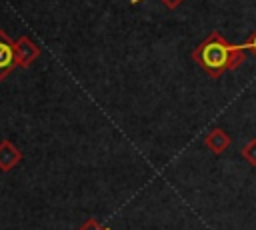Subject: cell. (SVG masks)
<instances>
[{
    "label": "cell",
    "instance_id": "5",
    "mask_svg": "<svg viewBox=\"0 0 256 230\" xmlns=\"http://www.w3.org/2000/svg\"><path fill=\"white\" fill-rule=\"evenodd\" d=\"M22 160V152L10 142L0 140V172H10L14 166H18Z\"/></svg>",
    "mask_w": 256,
    "mask_h": 230
},
{
    "label": "cell",
    "instance_id": "1",
    "mask_svg": "<svg viewBox=\"0 0 256 230\" xmlns=\"http://www.w3.org/2000/svg\"><path fill=\"white\" fill-rule=\"evenodd\" d=\"M246 52H248L246 42L244 44H230L218 30H212L192 50V60L210 78H220L222 74L240 68L246 60Z\"/></svg>",
    "mask_w": 256,
    "mask_h": 230
},
{
    "label": "cell",
    "instance_id": "3",
    "mask_svg": "<svg viewBox=\"0 0 256 230\" xmlns=\"http://www.w3.org/2000/svg\"><path fill=\"white\" fill-rule=\"evenodd\" d=\"M16 54H18V64L22 68H28L40 56V46L32 42L28 36H20L16 40Z\"/></svg>",
    "mask_w": 256,
    "mask_h": 230
},
{
    "label": "cell",
    "instance_id": "6",
    "mask_svg": "<svg viewBox=\"0 0 256 230\" xmlns=\"http://www.w3.org/2000/svg\"><path fill=\"white\" fill-rule=\"evenodd\" d=\"M240 156H242L250 166H256V138H250V140L240 148Z\"/></svg>",
    "mask_w": 256,
    "mask_h": 230
},
{
    "label": "cell",
    "instance_id": "2",
    "mask_svg": "<svg viewBox=\"0 0 256 230\" xmlns=\"http://www.w3.org/2000/svg\"><path fill=\"white\" fill-rule=\"evenodd\" d=\"M18 64V54H16V42L0 30V82L16 68Z\"/></svg>",
    "mask_w": 256,
    "mask_h": 230
},
{
    "label": "cell",
    "instance_id": "4",
    "mask_svg": "<svg viewBox=\"0 0 256 230\" xmlns=\"http://www.w3.org/2000/svg\"><path fill=\"white\" fill-rule=\"evenodd\" d=\"M204 144H206V148H208L210 152L222 154V152H226V148L232 144V138L228 136V132H226L224 128L216 126V128H212V130L204 136Z\"/></svg>",
    "mask_w": 256,
    "mask_h": 230
},
{
    "label": "cell",
    "instance_id": "8",
    "mask_svg": "<svg viewBox=\"0 0 256 230\" xmlns=\"http://www.w3.org/2000/svg\"><path fill=\"white\" fill-rule=\"evenodd\" d=\"M138 2H142V0H130V4H138ZM160 2H162V4L166 6V8L174 10V8H178V6H180V4L184 2V0H160Z\"/></svg>",
    "mask_w": 256,
    "mask_h": 230
},
{
    "label": "cell",
    "instance_id": "9",
    "mask_svg": "<svg viewBox=\"0 0 256 230\" xmlns=\"http://www.w3.org/2000/svg\"><path fill=\"white\" fill-rule=\"evenodd\" d=\"M246 46H248V50H250V52L256 56V30H254V32L248 36V40H246Z\"/></svg>",
    "mask_w": 256,
    "mask_h": 230
},
{
    "label": "cell",
    "instance_id": "7",
    "mask_svg": "<svg viewBox=\"0 0 256 230\" xmlns=\"http://www.w3.org/2000/svg\"><path fill=\"white\" fill-rule=\"evenodd\" d=\"M78 230H108V228H106V226H102L98 220L88 218V220H86V222H84V224H82Z\"/></svg>",
    "mask_w": 256,
    "mask_h": 230
}]
</instances>
